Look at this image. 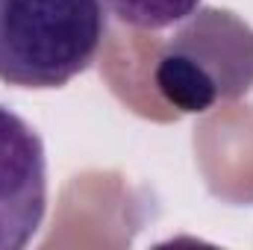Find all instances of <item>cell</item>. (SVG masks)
I'll use <instances>...</instances> for the list:
<instances>
[{
    "instance_id": "1",
    "label": "cell",
    "mask_w": 253,
    "mask_h": 250,
    "mask_svg": "<svg viewBox=\"0 0 253 250\" xmlns=\"http://www.w3.org/2000/svg\"><path fill=\"white\" fill-rule=\"evenodd\" d=\"M153 83L186 115L242 100L253 91V27L233 9L197 6L159 47Z\"/></svg>"
},
{
    "instance_id": "2",
    "label": "cell",
    "mask_w": 253,
    "mask_h": 250,
    "mask_svg": "<svg viewBox=\"0 0 253 250\" xmlns=\"http://www.w3.org/2000/svg\"><path fill=\"white\" fill-rule=\"evenodd\" d=\"M103 39L100 0H0V80L62 88L97 59Z\"/></svg>"
},
{
    "instance_id": "3",
    "label": "cell",
    "mask_w": 253,
    "mask_h": 250,
    "mask_svg": "<svg viewBox=\"0 0 253 250\" xmlns=\"http://www.w3.org/2000/svg\"><path fill=\"white\" fill-rule=\"evenodd\" d=\"M47 212V156L42 135L0 106V250L33 242Z\"/></svg>"
},
{
    "instance_id": "4",
    "label": "cell",
    "mask_w": 253,
    "mask_h": 250,
    "mask_svg": "<svg viewBox=\"0 0 253 250\" xmlns=\"http://www.w3.org/2000/svg\"><path fill=\"white\" fill-rule=\"evenodd\" d=\"M100 3L118 24L144 33L174 27L200 6V0H100Z\"/></svg>"
}]
</instances>
